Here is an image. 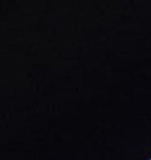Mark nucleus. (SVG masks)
<instances>
[]
</instances>
